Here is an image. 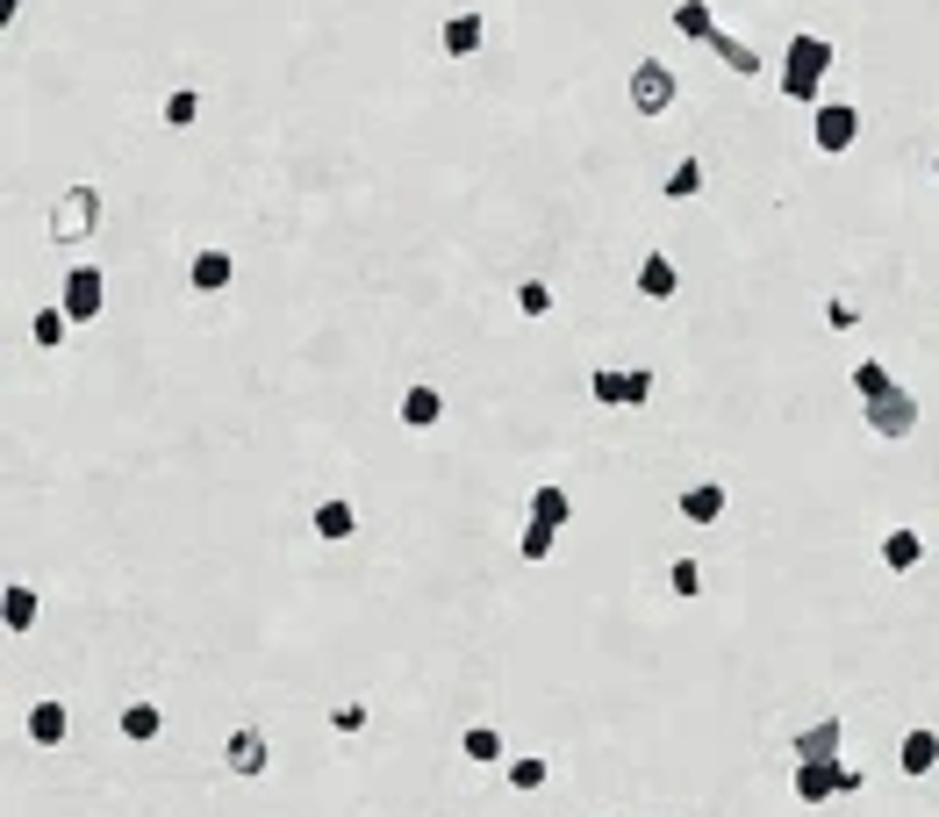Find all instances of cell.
<instances>
[{"instance_id": "6da1fadb", "label": "cell", "mask_w": 939, "mask_h": 817, "mask_svg": "<svg viewBox=\"0 0 939 817\" xmlns=\"http://www.w3.org/2000/svg\"><path fill=\"white\" fill-rule=\"evenodd\" d=\"M825 72H832V37H817V29H796L790 51H782V101H796V108H817V94H825Z\"/></svg>"}, {"instance_id": "7a4b0ae2", "label": "cell", "mask_w": 939, "mask_h": 817, "mask_svg": "<svg viewBox=\"0 0 939 817\" xmlns=\"http://www.w3.org/2000/svg\"><path fill=\"white\" fill-rule=\"evenodd\" d=\"M94 230H101V187L94 179H72V187L51 201V216H43V237H51V245H80V237H94Z\"/></svg>"}, {"instance_id": "3957f363", "label": "cell", "mask_w": 939, "mask_h": 817, "mask_svg": "<svg viewBox=\"0 0 939 817\" xmlns=\"http://www.w3.org/2000/svg\"><path fill=\"white\" fill-rule=\"evenodd\" d=\"M796 804L804 810H825L832 796H860L868 789V775H860V767H846V761H796Z\"/></svg>"}, {"instance_id": "277c9868", "label": "cell", "mask_w": 939, "mask_h": 817, "mask_svg": "<svg viewBox=\"0 0 939 817\" xmlns=\"http://www.w3.org/2000/svg\"><path fill=\"white\" fill-rule=\"evenodd\" d=\"M588 395H596V408H646L653 402V373L646 366H596L588 373Z\"/></svg>"}, {"instance_id": "5b68a950", "label": "cell", "mask_w": 939, "mask_h": 817, "mask_svg": "<svg viewBox=\"0 0 939 817\" xmlns=\"http://www.w3.org/2000/svg\"><path fill=\"white\" fill-rule=\"evenodd\" d=\"M58 309H65L72 323H94V316L109 309V272H101V266H72L65 287H58Z\"/></svg>"}, {"instance_id": "8992f818", "label": "cell", "mask_w": 939, "mask_h": 817, "mask_svg": "<svg viewBox=\"0 0 939 817\" xmlns=\"http://www.w3.org/2000/svg\"><path fill=\"white\" fill-rule=\"evenodd\" d=\"M674 94H681L674 65H660V58H639V65H631V108L639 115H668Z\"/></svg>"}, {"instance_id": "52a82bcc", "label": "cell", "mask_w": 939, "mask_h": 817, "mask_svg": "<svg viewBox=\"0 0 939 817\" xmlns=\"http://www.w3.org/2000/svg\"><path fill=\"white\" fill-rule=\"evenodd\" d=\"M854 136H860V108H854V101H817V115H811V144L825 151V158L854 151Z\"/></svg>"}, {"instance_id": "ba28073f", "label": "cell", "mask_w": 939, "mask_h": 817, "mask_svg": "<svg viewBox=\"0 0 939 817\" xmlns=\"http://www.w3.org/2000/svg\"><path fill=\"white\" fill-rule=\"evenodd\" d=\"M860 423H868V431H875V437H911V431H918V402H911V395H904V387H897V381H889V387H883V395H875L868 408H860Z\"/></svg>"}, {"instance_id": "9c48e42d", "label": "cell", "mask_w": 939, "mask_h": 817, "mask_svg": "<svg viewBox=\"0 0 939 817\" xmlns=\"http://www.w3.org/2000/svg\"><path fill=\"white\" fill-rule=\"evenodd\" d=\"M266 761H272V746H266V732L259 724H237L230 738H223V767H230V775H266Z\"/></svg>"}, {"instance_id": "30bf717a", "label": "cell", "mask_w": 939, "mask_h": 817, "mask_svg": "<svg viewBox=\"0 0 939 817\" xmlns=\"http://www.w3.org/2000/svg\"><path fill=\"white\" fill-rule=\"evenodd\" d=\"M22 732H29V746H65V732H72V710L58 703V695H37V703H29V717H22Z\"/></svg>"}, {"instance_id": "8fae6325", "label": "cell", "mask_w": 939, "mask_h": 817, "mask_svg": "<svg viewBox=\"0 0 939 817\" xmlns=\"http://www.w3.org/2000/svg\"><path fill=\"white\" fill-rule=\"evenodd\" d=\"M230 280H237V259H230L223 245H202V251H194V266H187V287H194V294H223Z\"/></svg>"}, {"instance_id": "7c38bea8", "label": "cell", "mask_w": 939, "mask_h": 817, "mask_svg": "<svg viewBox=\"0 0 939 817\" xmlns=\"http://www.w3.org/2000/svg\"><path fill=\"white\" fill-rule=\"evenodd\" d=\"M790 746H796V761H839V746H846V724L825 710V717H817V724H804V732H796Z\"/></svg>"}, {"instance_id": "4fadbf2b", "label": "cell", "mask_w": 939, "mask_h": 817, "mask_svg": "<svg viewBox=\"0 0 939 817\" xmlns=\"http://www.w3.org/2000/svg\"><path fill=\"white\" fill-rule=\"evenodd\" d=\"M883 567L889 573H918V567H926V538H918L911 524H889V531H883Z\"/></svg>"}, {"instance_id": "5bb4252c", "label": "cell", "mask_w": 939, "mask_h": 817, "mask_svg": "<svg viewBox=\"0 0 939 817\" xmlns=\"http://www.w3.org/2000/svg\"><path fill=\"white\" fill-rule=\"evenodd\" d=\"M897 767H904V775H911V782H926L932 767H939V732H932V724H918V732H904V746H897Z\"/></svg>"}, {"instance_id": "9a60e30c", "label": "cell", "mask_w": 939, "mask_h": 817, "mask_svg": "<svg viewBox=\"0 0 939 817\" xmlns=\"http://www.w3.org/2000/svg\"><path fill=\"white\" fill-rule=\"evenodd\" d=\"M309 531H316V538H323V545H344V538H352V531H359V509H352V503H344V495H330V503H316V517H309Z\"/></svg>"}, {"instance_id": "2e32d148", "label": "cell", "mask_w": 939, "mask_h": 817, "mask_svg": "<svg viewBox=\"0 0 939 817\" xmlns=\"http://www.w3.org/2000/svg\"><path fill=\"white\" fill-rule=\"evenodd\" d=\"M115 724H123V738H130V746H151V738L165 732V710L151 703V695H136V703H123V717H115Z\"/></svg>"}, {"instance_id": "e0dca14e", "label": "cell", "mask_w": 939, "mask_h": 817, "mask_svg": "<svg viewBox=\"0 0 939 817\" xmlns=\"http://www.w3.org/2000/svg\"><path fill=\"white\" fill-rule=\"evenodd\" d=\"M437 51L445 58H474L481 51V14L466 8V14H445V29H437Z\"/></svg>"}, {"instance_id": "ac0fdd59", "label": "cell", "mask_w": 939, "mask_h": 817, "mask_svg": "<svg viewBox=\"0 0 939 817\" xmlns=\"http://www.w3.org/2000/svg\"><path fill=\"white\" fill-rule=\"evenodd\" d=\"M674 509H681V524H718L724 517V488L718 480H695V488H681Z\"/></svg>"}, {"instance_id": "d6986e66", "label": "cell", "mask_w": 939, "mask_h": 817, "mask_svg": "<svg viewBox=\"0 0 939 817\" xmlns=\"http://www.w3.org/2000/svg\"><path fill=\"white\" fill-rule=\"evenodd\" d=\"M674 287H681V272L668 251H646V266H639V294L646 301H674Z\"/></svg>"}, {"instance_id": "ffe728a7", "label": "cell", "mask_w": 939, "mask_h": 817, "mask_svg": "<svg viewBox=\"0 0 939 817\" xmlns=\"http://www.w3.org/2000/svg\"><path fill=\"white\" fill-rule=\"evenodd\" d=\"M710 51H718V65H724V72H739V80H753V72L767 65V58L753 51V43H739L732 29H718V37H710Z\"/></svg>"}, {"instance_id": "44dd1931", "label": "cell", "mask_w": 939, "mask_h": 817, "mask_svg": "<svg viewBox=\"0 0 939 817\" xmlns=\"http://www.w3.org/2000/svg\"><path fill=\"white\" fill-rule=\"evenodd\" d=\"M703 179H710V165L689 151V158H674V173L660 179V194H668V201H695V194H703Z\"/></svg>"}, {"instance_id": "7402d4cb", "label": "cell", "mask_w": 939, "mask_h": 817, "mask_svg": "<svg viewBox=\"0 0 939 817\" xmlns=\"http://www.w3.org/2000/svg\"><path fill=\"white\" fill-rule=\"evenodd\" d=\"M395 416L409 423V431H431V423H437V416H445V395H437V387H409V395H402V408H395Z\"/></svg>"}, {"instance_id": "603a6c76", "label": "cell", "mask_w": 939, "mask_h": 817, "mask_svg": "<svg viewBox=\"0 0 939 817\" xmlns=\"http://www.w3.org/2000/svg\"><path fill=\"white\" fill-rule=\"evenodd\" d=\"M0 617H8V631L22 639V631L37 624V588H29V581H8V596H0Z\"/></svg>"}, {"instance_id": "cb8c5ba5", "label": "cell", "mask_w": 939, "mask_h": 817, "mask_svg": "<svg viewBox=\"0 0 939 817\" xmlns=\"http://www.w3.org/2000/svg\"><path fill=\"white\" fill-rule=\"evenodd\" d=\"M545 782H553V761H545V753H517V761H509V789L517 796H538Z\"/></svg>"}, {"instance_id": "d4e9b609", "label": "cell", "mask_w": 939, "mask_h": 817, "mask_svg": "<svg viewBox=\"0 0 939 817\" xmlns=\"http://www.w3.org/2000/svg\"><path fill=\"white\" fill-rule=\"evenodd\" d=\"M567 517H574V495L545 480V488L532 495V524H545V531H559V524H567Z\"/></svg>"}, {"instance_id": "484cf974", "label": "cell", "mask_w": 939, "mask_h": 817, "mask_svg": "<svg viewBox=\"0 0 939 817\" xmlns=\"http://www.w3.org/2000/svg\"><path fill=\"white\" fill-rule=\"evenodd\" d=\"M29 338H37L43 352H58V344L72 338V316L65 309H37V316H29Z\"/></svg>"}, {"instance_id": "4316f807", "label": "cell", "mask_w": 939, "mask_h": 817, "mask_svg": "<svg viewBox=\"0 0 939 817\" xmlns=\"http://www.w3.org/2000/svg\"><path fill=\"white\" fill-rule=\"evenodd\" d=\"M460 753H466L474 767H495V761H503V732H495V724H474V732L460 738Z\"/></svg>"}, {"instance_id": "83f0119b", "label": "cell", "mask_w": 939, "mask_h": 817, "mask_svg": "<svg viewBox=\"0 0 939 817\" xmlns=\"http://www.w3.org/2000/svg\"><path fill=\"white\" fill-rule=\"evenodd\" d=\"M674 29H681L689 43H710V37H718V22H710L703 0H674Z\"/></svg>"}, {"instance_id": "f1b7e54d", "label": "cell", "mask_w": 939, "mask_h": 817, "mask_svg": "<svg viewBox=\"0 0 939 817\" xmlns=\"http://www.w3.org/2000/svg\"><path fill=\"white\" fill-rule=\"evenodd\" d=\"M202 123V94H194V86H173V94H165V130H194Z\"/></svg>"}, {"instance_id": "f546056e", "label": "cell", "mask_w": 939, "mask_h": 817, "mask_svg": "<svg viewBox=\"0 0 939 817\" xmlns=\"http://www.w3.org/2000/svg\"><path fill=\"white\" fill-rule=\"evenodd\" d=\"M668 588H674L681 602H695V596H703V559H674V567H668Z\"/></svg>"}, {"instance_id": "4dcf8cb0", "label": "cell", "mask_w": 939, "mask_h": 817, "mask_svg": "<svg viewBox=\"0 0 939 817\" xmlns=\"http://www.w3.org/2000/svg\"><path fill=\"white\" fill-rule=\"evenodd\" d=\"M883 387H889L883 359H860V366H854V395H860V402H875V395H883Z\"/></svg>"}, {"instance_id": "1f68e13d", "label": "cell", "mask_w": 939, "mask_h": 817, "mask_svg": "<svg viewBox=\"0 0 939 817\" xmlns=\"http://www.w3.org/2000/svg\"><path fill=\"white\" fill-rule=\"evenodd\" d=\"M330 732H367V703H359V695L330 703Z\"/></svg>"}, {"instance_id": "d6a6232c", "label": "cell", "mask_w": 939, "mask_h": 817, "mask_svg": "<svg viewBox=\"0 0 939 817\" xmlns=\"http://www.w3.org/2000/svg\"><path fill=\"white\" fill-rule=\"evenodd\" d=\"M517 309H524V316H553V287H545V280H524V287H517Z\"/></svg>"}, {"instance_id": "836d02e7", "label": "cell", "mask_w": 939, "mask_h": 817, "mask_svg": "<svg viewBox=\"0 0 939 817\" xmlns=\"http://www.w3.org/2000/svg\"><path fill=\"white\" fill-rule=\"evenodd\" d=\"M825 323H832V330H854V323H860V301H854V294H832V301H825Z\"/></svg>"}, {"instance_id": "e575fe53", "label": "cell", "mask_w": 939, "mask_h": 817, "mask_svg": "<svg viewBox=\"0 0 939 817\" xmlns=\"http://www.w3.org/2000/svg\"><path fill=\"white\" fill-rule=\"evenodd\" d=\"M553 538H559V531H545V524H524V545H517V552H524V559H532V567H538V559L553 552Z\"/></svg>"}, {"instance_id": "d590c367", "label": "cell", "mask_w": 939, "mask_h": 817, "mask_svg": "<svg viewBox=\"0 0 939 817\" xmlns=\"http://www.w3.org/2000/svg\"><path fill=\"white\" fill-rule=\"evenodd\" d=\"M932 179H939V158H932Z\"/></svg>"}]
</instances>
